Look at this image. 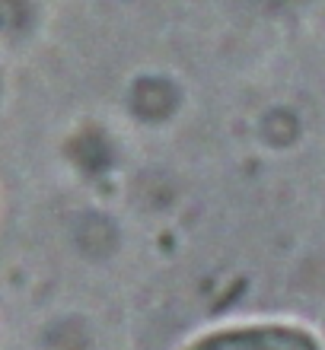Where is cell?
Returning a JSON list of instances; mask_svg holds the SVG:
<instances>
[{
  "mask_svg": "<svg viewBox=\"0 0 325 350\" xmlns=\"http://www.w3.org/2000/svg\"><path fill=\"white\" fill-rule=\"evenodd\" d=\"M192 350H316V344L294 328H239L214 334Z\"/></svg>",
  "mask_w": 325,
  "mask_h": 350,
  "instance_id": "obj_1",
  "label": "cell"
}]
</instances>
